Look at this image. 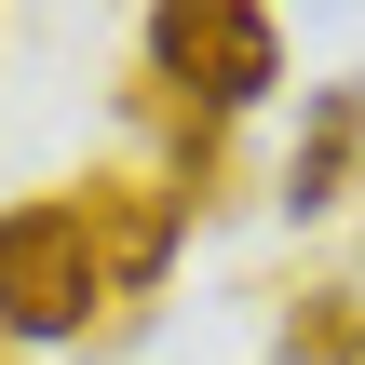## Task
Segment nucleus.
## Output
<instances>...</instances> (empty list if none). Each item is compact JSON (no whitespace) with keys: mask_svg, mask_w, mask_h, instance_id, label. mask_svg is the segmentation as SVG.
Instances as JSON below:
<instances>
[{"mask_svg":"<svg viewBox=\"0 0 365 365\" xmlns=\"http://www.w3.org/2000/svg\"><path fill=\"white\" fill-rule=\"evenodd\" d=\"M0 365H14V352H0Z\"/></svg>","mask_w":365,"mask_h":365,"instance_id":"nucleus-6","label":"nucleus"},{"mask_svg":"<svg viewBox=\"0 0 365 365\" xmlns=\"http://www.w3.org/2000/svg\"><path fill=\"white\" fill-rule=\"evenodd\" d=\"M352 190H365V81H312L298 135H284V163H271V203L312 230V217H339Z\"/></svg>","mask_w":365,"mask_h":365,"instance_id":"nucleus-4","label":"nucleus"},{"mask_svg":"<svg viewBox=\"0 0 365 365\" xmlns=\"http://www.w3.org/2000/svg\"><path fill=\"white\" fill-rule=\"evenodd\" d=\"M68 217L95 230V257H108L122 298H149V284L176 271V230H190V203H176L163 176H135V163H81V176H68Z\"/></svg>","mask_w":365,"mask_h":365,"instance_id":"nucleus-3","label":"nucleus"},{"mask_svg":"<svg viewBox=\"0 0 365 365\" xmlns=\"http://www.w3.org/2000/svg\"><path fill=\"white\" fill-rule=\"evenodd\" d=\"M271 352L284 365H365V284H298Z\"/></svg>","mask_w":365,"mask_h":365,"instance_id":"nucleus-5","label":"nucleus"},{"mask_svg":"<svg viewBox=\"0 0 365 365\" xmlns=\"http://www.w3.org/2000/svg\"><path fill=\"white\" fill-rule=\"evenodd\" d=\"M108 298H122V284H108L95 230L68 217V190L0 217V339H95Z\"/></svg>","mask_w":365,"mask_h":365,"instance_id":"nucleus-1","label":"nucleus"},{"mask_svg":"<svg viewBox=\"0 0 365 365\" xmlns=\"http://www.w3.org/2000/svg\"><path fill=\"white\" fill-rule=\"evenodd\" d=\"M149 68L244 122L284 81V27H271V0H149Z\"/></svg>","mask_w":365,"mask_h":365,"instance_id":"nucleus-2","label":"nucleus"}]
</instances>
